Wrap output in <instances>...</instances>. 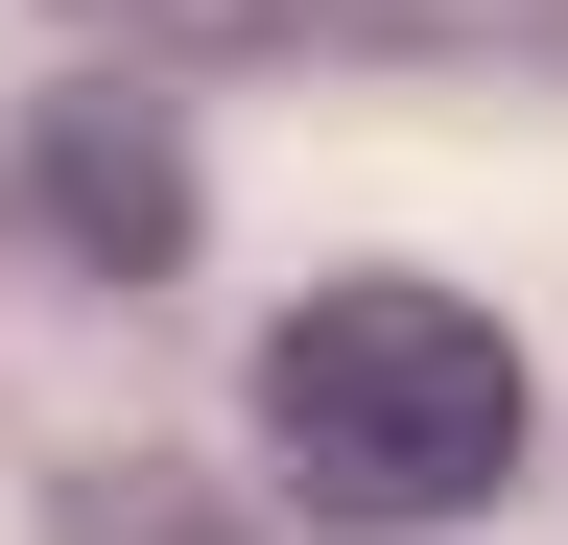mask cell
<instances>
[{"mask_svg":"<svg viewBox=\"0 0 568 545\" xmlns=\"http://www.w3.org/2000/svg\"><path fill=\"white\" fill-rule=\"evenodd\" d=\"M142 24H237V48H450L497 0H142Z\"/></svg>","mask_w":568,"mask_h":545,"instance_id":"3","label":"cell"},{"mask_svg":"<svg viewBox=\"0 0 568 545\" xmlns=\"http://www.w3.org/2000/svg\"><path fill=\"white\" fill-rule=\"evenodd\" d=\"M261 451L284 498L403 545V522H474L497 474H521V332L450 309V285H308L261 332Z\"/></svg>","mask_w":568,"mask_h":545,"instance_id":"1","label":"cell"},{"mask_svg":"<svg viewBox=\"0 0 568 545\" xmlns=\"http://www.w3.org/2000/svg\"><path fill=\"white\" fill-rule=\"evenodd\" d=\"M0 166H24V214H48L71 261H119V285H166V261H190V143H166V95L71 72L24 143H0Z\"/></svg>","mask_w":568,"mask_h":545,"instance_id":"2","label":"cell"}]
</instances>
